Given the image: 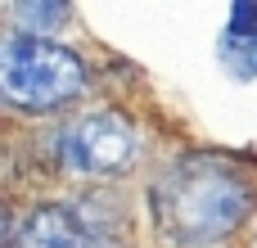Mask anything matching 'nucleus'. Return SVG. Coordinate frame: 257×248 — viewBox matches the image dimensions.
Instances as JSON below:
<instances>
[{"instance_id":"4","label":"nucleus","mask_w":257,"mask_h":248,"mask_svg":"<svg viewBox=\"0 0 257 248\" xmlns=\"http://www.w3.org/2000/svg\"><path fill=\"white\" fill-rule=\"evenodd\" d=\"M145 154V136L136 127V117H126L122 108H90L81 117H72L68 127H59L54 136V163L68 176H86V181H108V176H126Z\"/></svg>"},{"instance_id":"6","label":"nucleus","mask_w":257,"mask_h":248,"mask_svg":"<svg viewBox=\"0 0 257 248\" xmlns=\"http://www.w3.org/2000/svg\"><path fill=\"white\" fill-rule=\"evenodd\" d=\"M221 63L235 77H257V23H230L221 36Z\"/></svg>"},{"instance_id":"5","label":"nucleus","mask_w":257,"mask_h":248,"mask_svg":"<svg viewBox=\"0 0 257 248\" xmlns=\"http://www.w3.org/2000/svg\"><path fill=\"white\" fill-rule=\"evenodd\" d=\"M9 18H14L18 36H45L50 41V32H59L72 18V9L63 0H23V5H9Z\"/></svg>"},{"instance_id":"1","label":"nucleus","mask_w":257,"mask_h":248,"mask_svg":"<svg viewBox=\"0 0 257 248\" xmlns=\"http://www.w3.org/2000/svg\"><path fill=\"white\" fill-rule=\"evenodd\" d=\"M257 181L221 154H185L149 185L158 239L172 248H217L253 212Z\"/></svg>"},{"instance_id":"3","label":"nucleus","mask_w":257,"mask_h":248,"mask_svg":"<svg viewBox=\"0 0 257 248\" xmlns=\"http://www.w3.org/2000/svg\"><path fill=\"white\" fill-rule=\"evenodd\" d=\"M131 217L108 190L36 203L23 221L5 226V248H126Z\"/></svg>"},{"instance_id":"2","label":"nucleus","mask_w":257,"mask_h":248,"mask_svg":"<svg viewBox=\"0 0 257 248\" xmlns=\"http://www.w3.org/2000/svg\"><path fill=\"white\" fill-rule=\"evenodd\" d=\"M0 86L14 108L41 117V113H59L77 104L90 86V68L77 50L59 41L9 32L0 41Z\"/></svg>"}]
</instances>
